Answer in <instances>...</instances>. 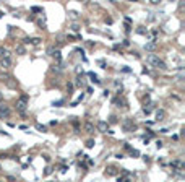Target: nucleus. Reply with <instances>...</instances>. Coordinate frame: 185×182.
<instances>
[{
    "instance_id": "4",
    "label": "nucleus",
    "mask_w": 185,
    "mask_h": 182,
    "mask_svg": "<svg viewBox=\"0 0 185 182\" xmlns=\"http://www.w3.org/2000/svg\"><path fill=\"white\" fill-rule=\"evenodd\" d=\"M146 62L149 65H153V67H156L159 62V57L156 55V54H149V55H146Z\"/></svg>"
},
{
    "instance_id": "13",
    "label": "nucleus",
    "mask_w": 185,
    "mask_h": 182,
    "mask_svg": "<svg viewBox=\"0 0 185 182\" xmlns=\"http://www.w3.org/2000/svg\"><path fill=\"white\" fill-rule=\"evenodd\" d=\"M85 130H86L88 133H92V132H94V125H92L91 122H86L85 124Z\"/></svg>"
},
{
    "instance_id": "9",
    "label": "nucleus",
    "mask_w": 185,
    "mask_h": 182,
    "mask_svg": "<svg viewBox=\"0 0 185 182\" xmlns=\"http://www.w3.org/2000/svg\"><path fill=\"white\" fill-rule=\"evenodd\" d=\"M5 57H10V50L7 47H0V59H5Z\"/></svg>"
},
{
    "instance_id": "22",
    "label": "nucleus",
    "mask_w": 185,
    "mask_h": 182,
    "mask_svg": "<svg viewBox=\"0 0 185 182\" xmlns=\"http://www.w3.org/2000/svg\"><path fill=\"white\" fill-rule=\"evenodd\" d=\"M36 129H38L39 132H46V127H44V125H41V124H36Z\"/></svg>"
},
{
    "instance_id": "12",
    "label": "nucleus",
    "mask_w": 185,
    "mask_h": 182,
    "mask_svg": "<svg viewBox=\"0 0 185 182\" xmlns=\"http://www.w3.org/2000/svg\"><path fill=\"white\" fill-rule=\"evenodd\" d=\"M106 174H107V176H115V174H117V169H115L114 166H107L106 167Z\"/></svg>"
},
{
    "instance_id": "28",
    "label": "nucleus",
    "mask_w": 185,
    "mask_h": 182,
    "mask_svg": "<svg viewBox=\"0 0 185 182\" xmlns=\"http://www.w3.org/2000/svg\"><path fill=\"white\" fill-rule=\"evenodd\" d=\"M70 16L71 18H78V13L76 11H70Z\"/></svg>"
},
{
    "instance_id": "23",
    "label": "nucleus",
    "mask_w": 185,
    "mask_h": 182,
    "mask_svg": "<svg viewBox=\"0 0 185 182\" xmlns=\"http://www.w3.org/2000/svg\"><path fill=\"white\" fill-rule=\"evenodd\" d=\"M31 11H34V13H41V11H42V8H41V7H33V8H31Z\"/></svg>"
},
{
    "instance_id": "14",
    "label": "nucleus",
    "mask_w": 185,
    "mask_h": 182,
    "mask_svg": "<svg viewBox=\"0 0 185 182\" xmlns=\"http://www.w3.org/2000/svg\"><path fill=\"white\" fill-rule=\"evenodd\" d=\"M88 75H89V78H91V81H92V83H96V85H99V83H101V81L98 80V76L94 75V73H92V72H89V73H88Z\"/></svg>"
},
{
    "instance_id": "29",
    "label": "nucleus",
    "mask_w": 185,
    "mask_h": 182,
    "mask_svg": "<svg viewBox=\"0 0 185 182\" xmlns=\"http://www.w3.org/2000/svg\"><path fill=\"white\" fill-rule=\"evenodd\" d=\"M38 23H39V26H42V28H44V26H46V21H44V20H39V21H38Z\"/></svg>"
},
{
    "instance_id": "10",
    "label": "nucleus",
    "mask_w": 185,
    "mask_h": 182,
    "mask_svg": "<svg viewBox=\"0 0 185 182\" xmlns=\"http://www.w3.org/2000/svg\"><path fill=\"white\" fill-rule=\"evenodd\" d=\"M15 50H16V54H18V55H24V54H26V47H24L23 44H18Z\"/></svg>"
},
{
    "instance_id": "26",
    "label": "nucleus",
    "mask_w": 185,
    "mask_h": 182,
    "mask_svg": "<svg viewBox=\"0 0 185 182\" xmlns=\"http://www.w3.org/2000/svg\"><path fill=\"white\" fill-rule=\"evenodd\" d=\"M50 172H52V167H50V166H47V167H46V171H44V174H46V176H49Z\"/></svg>"
},
{
    "instance_id": "32",
    "label": "nucleus",
    "mask_w": 185,
    "mask_h": 182,
    "mask_svg": "<svg viewBox=\"0 0 185 182\" xmlns=\"http://www.w3.org/2000/svg\"><path fill=\"white\" fill-rule=\"evenodd\" d=\"M0 98H2V94H0Z\"/></svg>"
},
{
    "instance_id": "20",
    "label": "nucleus",
    "mask_w": 185,
    "mask_h": 182,
    "mask_svg": "<svg viewBox=\"0 0 185 182\" xmlns=\"http://www.w3.org/2000/svg\"><path fill=\"white\" fill-rule=\"evenodd\" d=\"M136 33H138V34H146V29H145V28H143V26H140V28H138V29H136Z\"/></svg>"
},
{
    "instance_id": "15",
    "label": "nucleus",
    "mask_w": 185,
    "mask_h": 182,
    "mask_svg": "<svg viewBox=\"0 0 185 182\" xmlns=\"http://www.w3.org/2000/svg\"><path fill=\"white\" fill-rule=\"evenodd\" d=\"M63 104H65V99H59V101L52 102V106H55V107H60V106H63Z\"/></svg>"
},
{
    "instance_id": "3",
    "label": "nucleus",
    "mask_w": 185,
    "mask_h": 182,
    "mask_svg": "<svg viewBox=\"0 0 185 182\" xmlns=\"http://www.w3.org/2000/svg\"><path fill=\"white\" fill-rule=\"evenodd\" d=\"M49 54H50V55H52V57L55 59V62H57V64H60V62H62V54H60V50H59V49L50 47V49H49Z\"/></svg>"
},
{
    "instance_id": "27",
    "label": "nucleus",
    "mask_w": 185,
    "mask_h": 182,
    "mask_svg": "<svg viewBox=\"0 0 185 182\" xmlns=\"http://www.w3.org/2000/svg\"><path fill=\"white\" fill-rule=\"evenodd\" d=\"M143 112H145V114L148 116V114L151 112V107H143Z\"/></svg>"
},
{
    "instance_id": "31",
    "label": "nucleus",
    "mask_w": 185,
    "mask_h": 182,
    "mask_svg": "<svg viewBox=\"0 0 185 182\" xmlns=\"http://www.w3.org/2000/svg\"><path fill=\"white\" fill-rule=\"evenodd\" d=\"M114 122H117V117H115V116H112V117H110V124H114Z\"/></svg>"
},
{
    "instance_id": "19",
    "label": "nucleus",
    "mask_w": 185,
    "mask_h": 182,
    "mask_svg": "<svg viewBox=\"0 0 185 182\" xmlns=\"http://www.w3.org/2000/svg\"><path fill=\"white\" fill-rule=\"evenodd\" d=\"M83 85H85L83 78H81V76H78V78H76V86H83Z\"/></svg>"
},
{
    "instance_id": "16",
    "label": "nucleus",
    "mask_w": 185,
    "mask_h": 182,
    "mask_svg": "<svg viewBox=\"0 0 185 182\" xmlns=\"http://www.w3.org/2000/svg\"><path fill=\"white\" fill-rule=\"evenodd\" d=\"M154 47H156V44L153 42V41H151V42H148V44H145V49H146V50H153Z\"/></svg>"
},
{
    "instance_id": "21",
    "label": "nucleus",
    "mask_w": 185,
    "mask_h": 182,
    "mask_svg": "<svg viewBox=\"0 0 185 182\" xmlns=\"http://www.w3.org/2000/svg\"><path fill=\"white\" fill-rule=\"evenodd\" d=\"M71 31H75V33H78V31H80V26H78V25H76V23H73V25H71Z\"/></svg>"
},
{
    "instance_id": "11",
    "label": "nucleus",
    "mask_w": 185,
    "mask_h": 182,
    "mask_svg": "<svg viewBox=\"0 0 185 182\" xmlns=\"http://www.w3.org/2000/svg\"><path fill=\"white\" fill-rule=\"evenodd\" d=\"M24 42H26V44H34V46H36V44L41 42V39H39V38H26V39H24Z\"/></svg>"
},
{
    "instance_id": "8",
    "label": "nucleus",
    "mask_w": 185,
    "mask_h": 182,
    "mask_svg": "<svg viewBox=\"0 0 185 182\" xmlns=\"http://www.w3.org/2000/svg\"><path fill=\"white\" fill-rule=\"evenodd\" d=\"M164 119H166V111L159 109L158 112H156V122H162Z\"/></svg>"
},
{
    "instance_id": "25",
    "label": "nucleus",
    "mask_w": 185,
    "mask_h": 182,
    "mask_svg": "<svg viewBox=\"0 0 185 182\" xmlns=\"http://www.w3.org/2000/svg\"><path fill=\"white\" fill-rule=\"evenodd\" d=\"M130 155L131 156H140V151L138 150H130Z\"/></svg>"
},
{
    "instance_id": "2",
    "label": "nucleus",
    "mask_w": 185,
    "mask_h": 182,
    "mask_svg": "<svg viewBox=\"0 0 185 182\" xmlns=\"http://www.w3.org/2000/svg\"><path fill=\"white\" fill-rule=\"evenodd\" d=\"M122 129H123V132H133V129H135L133 120H131V119H125L123 124H122Z\"/></svg>"
},
{
    "instance_id": "6",
    "label": "nucleus",
    "mask_w": 185,
    "mask_h": 182,
    "mask_svg": "<svg viewBox=\"0 0 185 182\" xmlns=\"http://www.w3.org/2000/svg\"><path fill=\"white\" fill-rule=\"evenodd\" d=\"M0 65H2V68H10V67H11V59H10V57L0 59Z\"/></svg>"
},
{
    "instance_id": "1",
    "label": "nucleus",
    "mask_w": 185,
    "mask_h": 182,
    "mask_svg": "<svg viewBox=\"0 0 185 182\" xmlns=\"http://www.w3.org/2000/svg\"><path fill=\"white\" fill-rule=\"evenodd\" d=\"M26 109H28V96H21L16 101V111L21 114V116H24V114H26Z\"/></svg>"
},
{
    "instance_id": "24",
    "label": "nucleus",
    "mask_w": 185,
    "mask_h": 182,
    "mask_svg": "<svg viewBox=\"0 0 185 182\" xmlns=\"http://www.w3.org/2000/svg\"><path fill=\"white\" fill-rule=\"evenodd\" d=\"M86 146H88V148H92V146H94V140H88Z\"/></svg>"
},
{
    "instance_id": "18",
    "label": "nucleus",
    "mask_w": 185,
    "mask_h": 182,
    "mask_svg": "<svg viewBox=\"0 0 185 182\" xmlns=\"http://www.w3.org/2000/svg\"><path fill=\"white\" fill-rule=\"evenodd\" d=\"M7 81V85L10 86V88H15V86H16V83H15V81H11V78H8V80H5Z\"/></svg>"
},
{
    "instance_id": "17",
    "label": "nucleus",
    "mask_w": 185,
    "mask_h": 182,
    "mask_svg": "<svg viewBox=\"0 0 185 182\" xmlns=\"http://www.w3.org/2000/svg\"><path fill=\"white\" fill-rule=\"evenodd\" d=\"M156 67H158V68H161V70H166V68H167V67H166V64H164L162 60H159V62H158V65H156Z\"/></svg>"
},
{
    "instance_id": "5",
    "label": "nucleus",
    "mask_w": 185,
    "mask_h": 182,
    "mask_svg": "<svg viewBox=\"0 0 185 182\" xmlns=\"http://www.w3.org/2000/svg\"><path fill=\"white\" fill-rule=\"evenodd\" d=\"M96 127H98V130H99V132L106 133V132L109 130V124H107V122H104V120H99V122L96 124Z\"/></svg>"
},
{
    "instance_id": "7",
    "label": "nucleus",
    "mask_w": 185,
    "mask_h": 182,
    "mask_svg": "<svg viewBox=\"0 0 185 182\" xmlns=\"http://www.w3.org/2000/svg\"><path fill=\"white\" fill-rule=\"evenodd\" d=\"M8 116H10V109L2 104L0 106V117H8Z\"/></svg>"
},
{
    "instance_id": "30",
    "label": "nucleus",
    "mask_w": 185,
    "mask_h": 182,
    "mask_svg": "<svg viewBox=\"0 0 185 182\" xmlns=\"http://www.w3.org/2000/svg\"><path fill=\"white\" fill-rule=\"evenodd\" d=\"M99 65H101L102 68H106V62H104V60H99Z\"/></svg>"
}]
</instances>
